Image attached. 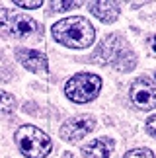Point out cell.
<instances>
[{
    "label": "cell",
    "mask_w": 156,
    "mask_h": 158,
    "mask_svg": "<svg viewBox=\"0 0 156 158\" xmlns=\"http://www.w3.org/2000/svg\"><path fill=\"white\" fill-rule=\"evenodd\" d=\"M51 12H67V10H72L78 6L76 0H68V2H51Z\"/></svg>",
    "instance_id": "cell-12"
},
{
    "label": "cell",
    "mask_w": 156,
    "mask_h": 158,
    "mask_svg": "<svg viewBox=\"0 0 156 158\" xmlns=\"http://www.w3.org/2000/svg\"><path fill=\"white\" fill-rule=\"evenodd\" d=\"M0 31L4 35H10V37L31 39L41 33V26L37 23V20H33L26 14L2 8L0 10Z\"/></svg>",
    "instance_id": "cell-4"
},
{
    "label": "cell",
    "mask_w": 156,
    "mask_h": 158,
    "mask_svg": "<svg viewBox=\"0 0 156 158\" xmlns=\"http://www.w3.org/2000/svg\"><path fill=\"white\" fill-rule=\"evenodd\" d=\"M146 131L150 133L152 137H156V115L148 117V121H146Z\"/></svg>",
    "instance_id": "cell-15"
},
{
    "label": "cell",
    "mask_w": 156,
    "mask_h": 158,
    "mask_svg": "<svg viewBox=\"0 0 156 158\" xmlns=\"http://www.w3.org/2000/svg\"><path fill=\"white\" fill-rule=\"evenodd\" d=\"M96 60L98 63H111V64L119 66L121 70H131L135 66L133 53L129 51L127 43L117 33H113L101 41V45L96 51Z\"/></svg>",
    "instance_id": "cell-3"
},
{
    "label": "cell",
    "mask_w": 156,
    "mask_h": 158,
    "mask_svg": "<svg viewBox=\"0 0 156 158\" xmlns=\"http://www.w3.org/2000/svg\"><path fill=\"white\" fill-rule=\"evenodd\" d=\"M16 147L20 148V152L27 158H45L51 152L53 143L47 133L33 125H23L16 131Z\"/></svg>",
    "instance_id": "cell-2"
},
{
    "label": "cell",
    "mask_w": 156,
    "mask_h": 158,
    "mask_svg": "<svg viewBox=\"0 0 156 158\" xmlns=\"http://www.w3.org/2000/svg\"><path fill=\"white\" fill-rule=\"evenodd\" d=\"M16 107V100L14 96L0 90V115H6V113H12Z\"/></svg>",
    "instance_id": "cell-11"
},
{
    "label": "cell",
    "mask_w": 156,
    "mask_h": 158,
    "mask_svg": "<svg viewBox=\"0 0 156 158\" xmlns=\"http://www.w3.org/2000/svg\"><path fill=\"white\" fill-rule=\"evenodd\" d=\"M101 88V78L98 74H90V72H80L74 74L64 86V94L68 100L76 102V104H86V102L94 100L100 94Z\"/></svg>",
    "instance_id": "cell-5"
},
{
    "label": "cell",
    "mask_w": 156,
    "mask_h": 158,
    "mask_svg": "<svg viewBox=\"0 0 156 158\" xmlns=\"http://www.w3.org/2000/svg\"><path fill=\"white\" fill-rule=\"evenodd\" d=\"M18 60L26 66L27 70L35 72V74H47L49 72V60L43 53L31 51V49H20L18 51Z\"/></svg>",
    "instance_id": "cell-8"
},
{
    "label": "cell",
    "mask_w": 156,
    "mask_h": 158,
    "mask_svg": "<svg viewBox=\"0 0 156 158\" xmlns=\"http://www.w3.org/2000/svg\"><path fill=\"white\" fill-rule=\"evenodd\" d=\"M131 100L139 109L150 111L156 107V82H152L150 78L142 76L137 78L131 86Z\"/></svg>",
    "instance_id": "cell-6"
},
{
    "label": "cell",
    "mask_w": 156,
    "mask_h": 158,
    "mask_svg": "<svg viewBox=\"0 0 156 158\" xmlns=\"http://www.w3.org/2000/svg\"><path fill=\"white\" fill-rule=\"evenodd\" d=\"M94 117L90 115H76V117H70L68 121H64L61 127V137L64 141H80L84 135H88L90 131L94 129Z\"/></svg>",
    "instance_id": "cell-7"
},
{
    "label": "cell",
    "mask_w": 156,
    "mask_h": 158,
    "mask_svg": "<svg viewBox=\"0 0 156 158\" xmlns=\"http://www.w3.org/2000/svg\"><path fill=\"white\" fill-rule=\"evenodd\" d=\"M14 4L22 6V8H27V10H35V8H39L43 2H41V0H31V2H27V0H14Z\"/></svg>",
    "instance_id": "cell-14"
},
{
    "label": "cell",
    "mask_w": 156,
    "mask_h": 158,
    "mask_svg": "<svg viewBox=\"0 0 156 158\" xmlns=\"http://www.w3.org/2000/svg\"><path fill=\"white\" fill-rule=\"evenodd\" d=\"M111 152H113V141L107 137L94 139L92 143L82 147V154L86 158H107Z\"/></svg>",
    "instance_id": "cell-9"
},
{
    "label": "cell",
    "mask_w": 156,
    "mask_h": 158,
    "mask_svg": "<svg viewBox=\"0 0 156 158\" xmlns=\"http://www.w3.org/2000/svg\"><path fill=\"white\" fill-rule=\"evenodd\" d=\"M123 158H154V152L148 150V148H133V150H129Z\"/></svg>",
    "instance_id": "cell-13"
},
{
    "label": "cell",
    "mask_w": 156,
    "mask_h": 158,
    "mask_svg": "<svg viewBox=\"0 0 156 158\" xmlns=\"http://www.w3.org/2000/svg\"><path fill=\"white\" fill-rule=\"evenodd\" d=\"M90 12L104 23H109L117 20L119 4L117 2H90Z\"/></svg>",
    "instance_id": "cell-10"
},
{
    "label": "cell",
    "mask_w": 156,
    "mask_h": 158,
    "mask_svg": "<svg viewBox=\"0 0 156 158\" xmlns=\"http://www.w3.org/2000/svg\"><path fill=\"white\" fill-rule=\"evenodd\" d=\"M51 33L59 43H63L64 47H70V49H86L96 39L94 26L86 18H80V16L64 18V20L57 22L51 27Z\"/></svg>",
    "instance_id": "cell-1"
},
{
    "label": "cell",
    "mask_w": 156,
    "mask_h": 158,
    "mask_svg": "<svg viewBox=\"0 0 156 158\" xmlns=\"http://www.w3.org/2000/svg\"><path fill=\"white\" fill-rule=\"evenodd\" d=\"M152 49H154V51H156V37H154V39H152Z\"/></svg>",
    "instance_id": "cell-16"
}]
</instances>
